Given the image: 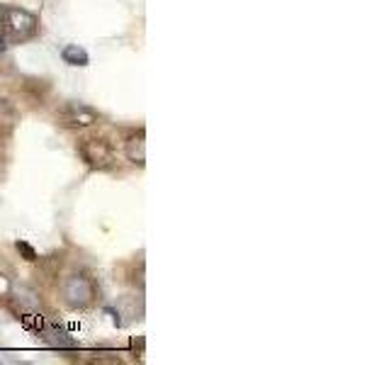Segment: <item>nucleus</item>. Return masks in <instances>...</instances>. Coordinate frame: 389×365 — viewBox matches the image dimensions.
<instances>
[{"label":"nucleus","mask_w":389,"mask_h":365,"mask_svg":"<svg viewBox=\"0 0 389 365\" xmlns=\"http://www.w3.org/2000/svg\"><path fill=\"white\" fill-rule=\"evenodd\" d=\"M5 32L13 39H29L37 34V18L22 8H3Z\"/></svg>","instance_id":"obj_1"},{"label":"nucleus","mask_w":389,"mask_h":365,"mask_svg":"<svg viewBox=\"0 0 389 365\" xmlns=\"http://www.w3.org/2000/svg\"><path fill=\"white\" fill-rule=\"evenodd\" d=\"M64 300L69 302V307H74V310H83V307H88L93 302V297H95V288H93L90 278H86V275H69V278L64 280Z\"/></svg>","instance_id":"obj_2"},{"label":"nucleus","mask_w":389,"mask_h":365,"mask_svg":"<svg viewBox=\"0 0 389 365\" xmlns=\"http://www.w3.org/2000/svg\"><path fill=\"white\" fill-rule=\"evenodd\" d=\"M81 154L93 168H107L112 164V149L102 139H86L81 144Z\"/></svg>","instance_id":"obj_3"},{"label":"nucleus","mask_w":389,"mask_h":365,"mask_svg":"<svg viewBox=\"0 0 389 365\" xmlns=\"http://www.w3.org/2000/svg\"><path fill=\"white\" fill-rule=\"evenodd\" d=\"M61 117L71 127H88V124L97 122V112L93 107L83 105V102H69V105L61 109Z\"/></svg>","instance_id":"obj_4"},{"label":"nucleus","mask_w":389,"mask_h":365,"mask_svg":"<svg viewBox=\"0 0 389 365\" xmlns=\"http://www.w3.org/2000/svg\"><path fill=\"white\" fill-rule=\"evenodd\" d=\"M124 149H127L129 161H134V164H139V166L146 164V142H144V132L129 137V142Z\"/></svg>","instance_id":"obj_5"},{"label":"nucleus","mask_w":389,"mask_h":365,"mask_svg":"<svg viewBox=\"0 0 389 365\" xmlns=\"http://www.w3.org/2000/svg\"><path fill=\"white\" fill-rule=\"evenodd\" d=\"M61 56H64V61L69 66H88V64H90V56H88V51L83 49V46H78V44L64 46Z\"/></svg>","instance_id":"obj_6"},{"label":"nucleus","mask_w":389,"mask_h":365,"mask_svg":"<svg viewBox=\"0 0 389 365\" xmlns=\"http://www.w3.org/2000/svg\"><path fill=\"white\" fill-rule=\"evenodd\" d=\"M18 251L25 255V260H37V251H34L29 244H25V241H18Z\"/></svg>","instance_id":"obj_7"},{"label":"nucleus","mask_w":389,"mask_h":365,"mask_svg":"<svg viewBox=\"0 0 389 365\" xmlns=\"http://www.w3.org/2000/svg\"><path fill=\"white\" fill-rule=\"evenodd\" d=\"M10 290H13V283H10V278H8V275L0 273V297L10 295Z\"/></svg>","instance_id":"obj_8"}]
</instances>
